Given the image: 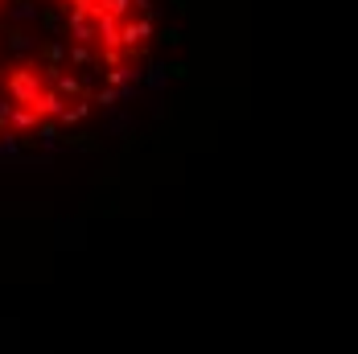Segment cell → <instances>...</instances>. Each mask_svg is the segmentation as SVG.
<instances>
[{"label": "cell", "mask_w": 358, "mask_h": 354, "mask_svg": "<svg viewBox=\"0 0 358 354\" xmlns=\"http://www.w3.org/2000/svg\"><path fill=\"white\" fill-rule=\"evenodd\" d=\"M21 153H25V141L13 128H0V161H17Z\"/></svg>", "instance_id": "obj_1"}, {"label": "cell", "mask_w": 358, "mask_h": 354, "mask_svg": "<svg viewBox=\"0 0 358 354\" xmlns=\"http://www.w3.org/2000/svg\"><path fill=\"white\" fill-rule=\"evenodd\" d=\"M34 136H37V148H41V153H54V148H58V120H41Z\"/></svg>", "instance_id": "obj_2"}, {"label": "cell", "mask_w": 358, "mask_h": 354, "mask_svg": "<svg viewBox=\"0 0 358 354\" xmlns=\"http://www.w3.org/2000/svg\"><path fill=\"white\" fill-rule=\"evenodd\" d=\"M87 115H91V99H71V104H66V111H62V120H58V124H62V128H74V124H83Z\"/></svg>", "instance_id": "obj_3"}]
</instances>
